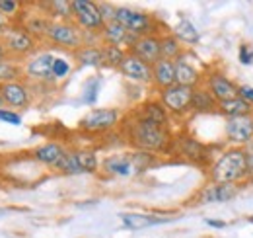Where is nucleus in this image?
I'll return each mask as SVG.
<instances>
[{
	"instance_id": "nucleus-13",
	"label": "nucleus",
	"mask_w": 253,
	"mask_h": 238,
	"mask_svg": "<svg viewBox=\"0 0 253 238\" xmlns=\"http://www.w3.org/2000/svg\"><path fill=\"white\" fill-rule=\"evenodd\" d=\"M0 98H2L4 104L12 106V108H24L30 102V96H28L26 86L22 82H16V80L0 84Z\"/></svg>"
},
{
	"instance_id": "nucleus-19",
	"label": "nucleus",
	"mask_w": 253,
	"mask_h": 238,
	"mask_svg": "<svg viewBox=\"0 0 253 238\" xmlns=\"http://www.w3.org/2000/svg\"><path fill=\"white\" fill-rule=\"evenodd\" d=\"M101 31H103V39L107 41V45H115V47H119L121 43L134 45V41L138 39L136 35L128 33V31H126L123 26H119L117 22H109V24H105Z\"/></svg>"
},
{
	"instance_id": "nucleus-20",
	"label": "nucleus",
	"mask_w": 253,
	"mask_h": 238,
	"mask_svg": "<svg viewBox=\"0 0 253 238\" xmlns=\"http://www.w3.org/2000/svg\"><path fill=\"white\" fill-rule=\"evenodd\" d=\"M218 112L226 118H242V116H252L253 106L248 104L242 98H232V100H224L218 102Z\"/></svg>"
},
{
	"instance_id": "nucleus-43",
	"label": "nucleus",
	"mask_w": 253,
	"mask_h": 238,
	"mask_svg": "<svg viewBox=\"0 0 253 238\" xmlns=\"http://www.w3.org/2000/svg\"><path fill=\"white\" fill-rule=\"evenodd\" d=\"M2 106H4V102H2V98H0V110H2Z\"/></svg>"
},
{
	"instance_id": "nucleus-34",
	"label": "nucleus",
	"mask_w": 253,
	"mask_h": 238,
	"mask_svg": "<svg viewBox=\"0 0 253 238\" xmlns=\"http://www.w3.org/2000/svg\"><path fill=\"white\" fill-rule=\"evenodd\" d=\"M0 121H6V123H12V125H20L22 118L14 112H8V110H0Z\"/></svg>"
},
{
	"instance_id": "nucleus-30",
	"label": "nucleus",
	"mask_w": 253,
	"mask_h": 238,
	"mask_svg": "<svg viewBox=\"0 0 253 238\" xmlns=\"http://www.w3.org/2000/svg\"><path fill=\"white\" fill-rule=\"evenodd\" d=\"M181 152L185 156L193 158V160H197V158H201L205 154V149H203L201 143H197L193 139H181Z\"/></svg>"
},
{
	"instance_id": "nucleus-4",
	"label": "nucleus",
	"mask_w": 253,
	"mask_h": 238,
	"mask_svg": "<svg viewBox=\"0 0 253 238\" xmlns=\"http://www.w3.org/2000/svg\"><path fill=\"white\" fill-rule=\"evenodd\" d=\"M152 158L146 152H136L132 156H111L103 162L105 172L109 174H117V176H130L142 168H146V164Z\"/></svg>"
},
{
	"instance_id": "nucleus-25",
	"label": "nucleus",
	"mask_w": 253,
	"mask_h": 238,
	"mask_svg": "<svg viewBox=\"0 0 253 238\" xmlns=\"http://www.w3.org/2000/svg\"><path fill=\"white\" fill-rule=\"evenodd\" d=\"M76 59L84 66H99L103 64V51L97 47H84L76 51Z\"/></svg>"
},
{
	"instance_id": "nucleus-3",
	"label": "nucleus",
	"mask_w": 253,
	"mask_h": 238,
	"mask_svg": "<svg viewBox=\"0 0 253 238\" xmlns=\"http://www.w3.org/2000/svg\"><path fill=\"white\" fill-rule=\"evenodd\" d=\"M115 22L136 37L150 35L152 26H154V22L148 14L138 12V10H130V8H115Z\"/></svg>"
},
{
	"instance_id": "nucleus-40",
	"label": "nucleus",
	"mask_w": 253,
	"mask_h": 238,
	"mask_svg": "<svg viewBox=\"0 0 253 238\" xmlns=\"http://www.w3.org/2000/svg\"><path fill=\"white\" fill-rule=\"evenodd\" d=\"M6 60V47L0 43V62H4Z\"/></svg>"
},
{
	"instance_id": "nucleus-10",
	"label": "nucleus",
	"mask_w": 253,
	"mask_h": 238,
	"mask_svg": "<svg viewBox=\"0 0 253 238\" xmlns=\"http://www.w3.org/2000/svg\"><path fill=\"white\" fill-rule=\"evenodd\" d=\"M132 55L144 60L146 64H154L162 59V51H160V37L156 35H142L134 41L132 45Z\"/></svg>"
},
{
	"instance_id": "nucleus-6",
	"label": "nucleus",
	"mask_w": 253,
	"mask_h": 238,
	"mask_svg": "<svg viewBox=\"0 0 253 238\" xmlns=\"http://www.w3.org/2000/svg\"><path fill=\"white\" fill-rule=\"evenodd\" d=\"M45 35L53 43H57L61 47H66V49H78L82 45L80 31L76 30L74 26H70V24H64V22H53V24H49Z\"/></svg>"
},
{
	"instance_id": "nucleus-22",
	"label": "nucleus",
	"mask_w": 253,
	"mask_h": 238,
	"mask_svg": "<svg viewBox=\"0 0 253 238\" xmlns=\"http://www.w3.org/2000/svg\"><path fill=\"white\" fill-rule=\"evenodd\" d=\"M191 108L199 114H207V112H214L218 108V102H214V98L209 90H193Z\"/></svg>"
},
{
	"instance_id": "nucleus-16",
	"label": "nucleus",
	"mask_w": 253,
	"mask_h": 238,
	"mask_svg": "<svg viewBox=\"0 0 253 238\" xmlns=\"http://www.w3.org/2000/svg\"><path fill=\"white\" fill-rule=\"evenodd\" d=\"M53 62H55V57L51 53H43L28 62L26 72L37 80H51L53 78Z\"/></svg>"
},
{
	"instance_id": "nucleus-23",
	"label": "nucleus",
	"mask_w": 253,
	"mask_h": 238,
	"mask_svg": "<svg viewBox=\"0 0 253 238\" xmlns=\"http://www.w3.org/2000/svg\"><path fill=\"white\" fill-rule=\"evenodd\" d=\"M64 154V150L61 145H57V143H49V145H43V147H39V149L35 150V158L39 160V162H45V164H57L59 160H61V156Z\"/></svg>"
},
{
	"instance_id": "nucleus-12",
	"label": "nucleus",
	"mask_w": 253,
	"mask_h": 238,
	"mask_svg": "<svg viewBox=\"0 0 253 238\" xmlns=\"http://www.w3.org/2000/svg\"><path fill=\"white\" fill-rule=\"evenodd\" d=\"M171 217H156V215H144V213H121V223L125 225V229L130 231H142L154 225H164V223H171Z\"/></svg>"
},
{
	"instance_id": "nucleus-36",
	"label": "nucleus",
	"mask_w": 253,
	"mask_h": 238,
	"mask_svg": "<svg viewBox=\"0 0 253 238\" xmlns=\"http://www.w3.org/2000/svg\"><path fill=\"white\" fill-rule=\"evenodd\" d=\"M18 10V2L16 0H0V12L6 14H14Z\"/></svg>"
},
{
	"instance_id": "nucleus-33",
	"label": "nucleus",
	"mask_w": 253,
	"mask_h": 238,
	"mask_svg": "<svg viewBox=\"0 0 253 238\" xmlns=\"http://www.w3.org/2000/svg\"><path fill=\"white\" fill-rule=\"evenodd\" d=\"M70 72V66L64 59H59L55 57V62H53V78H63Z\"/></svg>"
},
{
	"instance_id": "nucleus-17",
	"label": "nucleus",
	"mask_w": 253,
	"mask_h": 238,
	"mask_svg": "<svg viewBox=\"0 0 253 238\" xmlns=\"http://www.w3.org/2000/svg\"><path fill=\"white\" fill-rule=\"evenodd\" d=\"M152 78L162 90L171 88L175 84V62L168 59H160L152 64Z\"/></svg>"
},
{
	"instance_id": "nucleus-24",
	"label": "nucleus",
	"mask_w": 253,
	"mask_h": 238,
	"mask_svg": "<svg viewBox=\"0 0 253 238\" xmlns=\"http://www.w3.org/2000/svg\"><path fill=\"white\" fill-rule=\"evenodd\" d=\"M173 33H175V39L177 41H183V43H189V45L199 43V31H197V28L191 24L189 20H181L175 26Z\"/></svg>"
},
{
	"instance_id": "nucleus-2",
	"label": "nucleus",
	"mask_w": 253,
	"mask_h": 238,
	"mask_svg": "<svg viewBox=\"0 0 253 238\" xmlns=\"http://www.w3.org/2000/svg\"><path fill=\"white\" fill-rule=\"evenodd\" d=\"M246 174H248V164H246V152L242 149L224 152L211 172L214 183H234Z\"/></svg>"
},
{
	"instance_id": "nucleus-11",
	"label": "nucleus",
	"mask_w": 253,
	"mask_h": 238,
	"mask_svg": "<svg viewBox=\"0 0 253 238\" xmlns=\"http://www.w3.org/2000/svg\"><path fill=\"white\" fill-rule=\"evenodd\" d=\"M119 70L125 74L126 78L136 80V82H148L152 78V66L146 64L144 60H140L138 57H134V55H125Z\"/></svg>"
},
{
	"instance_id": "nucleus-31",
	"label": "nucleus",
	"mask_w": 253,
	"mask_h": 238,
	"mask_svg": "<svg viewBox=\"0 0 253 238\" xmlns=\"http://www.w3.org/2000/svg\"><path fill=\"white\" fill-rule=\"evenodd\" d=\"M20 74V68L18 66H14L12 62H0V84H4V82H12L16 76Z\"/></svg>"
},
{
	"instance_id": "nucleus-38",
	"label": "nucleus",
	"mask_w": 253,
	"mask_h": 238,
	"mask_svg": "<svg viewBox=\"0 0 253 238\" xmlns=\"http://www.w3.org/2000/svg\"><path fill=\"white\" fill-rule=\"evenodd\" d=\"M246 164H248V174L253 176V141L250 145H246Z\"/></svg>"
},
{
	"instance_id": "nucleus-8",
	"label": "nucleus",
	"mask_w": 253,
	"mask_h": 238,
	"mask_svg": "<svg viewBox=\"0 0 253 238\" xmlns=\"http://www.w3.org/2000/svg\"><path fill=\"white\" fill-rule=\"evenodd\" d=\"M226 137L238 145H250L253 141V119L252 116L230 118L226 123Z\"/></svg>"
},
{
	"instance_id": "nucleus-5",
	"label": "nucleus",
	"mask_w": 253,
	"mask_h": 238,
	"mask_svg": "<svg viewBox=\"0 0 253 238\" xmlns=\"http://www.w3.org/2000/svg\"><path fill=\"white\" fill-rule=\"evenodd\" d=\"M70 4H72V14H74L76 22L84 30H90V31L103 30L105 22L101 18L99 6H95L94 2H88V0H74Z\"/></svg>"
},
{
	"instance_id": "nucleus-42",
	"label": "nucleus",
	"mask_w": 253,
	"mask_h": 238,
	"mask_svg": "<svg viewBox=\"0 0 253 238\" xmlns=\"http://www.w3.org/2000/svg\"><path fill=\"white\" fill-rule=\"evenodd\" d=\"M6 213H8V211H6V209H2V207H0V217H4V215H6Z\"/></svg>"
},
{
	"instance_id": "nucleus-21",
	"label": "nucleus",
	"mask_w": 253,
	"mask_h": 238,
	"mask_svg": "<svg viewBox=\"0 0 253 238\" xmlns=\"http://www.w3.org/2000/svg\"><path fill=\"white\" fill-rule=\"evenodd\" d=\"M197 82H199V72L191 66L189 62H185L183 59L175 60V84L195 88Z\"/></svg>"
},
{
	"instance_id": "nucleus-41",
	"label": "nucleus",
	"mask_w": 253,
	"mask_h": 238,
	"mask_svg": "<svg viewBox=\"0 0 253 238\" xmlns=\"http://www.w3.org/2000/svg\"><path fill=\"white\" fill-rule=\"evenodd\" d=\"M0 28H6V16L0 12Z\"/></svg>"
},
{
	"instance_id": "nucleus-32",
	"label": "nucleus",
	"mask_w": 253,
	"mask_h": 238,
	"mask_svg": "<svg viewBox=\"0 0 253 238\" xmlns=\"http://www.w3.org/2000/svg\"><path fill=\"white\" fill-rule=\"evenodd\" d=\"M97 92H99V78H92L86 84V90H84V102L94 104L95 98H97Z\"/></svg>"
},
{
	"instance_id": "nucleus-44",
	"label": "nucleus",
	"mask_w": 253,
	"mask_h": 238,
	"mask_svg": "<svg viewBox=\"0 0 253 238\" xmlns=\"http://www.w3.org/2000/svg\"><path fill=\"white\" fill-rule=\"evenodd\" d=\"M252 119H253V118H252Z\"/></svg>"
},
{
	"instance_id": "nucleus-26",
	"label": "nucleus",
	"mask_w": 253,
	"mask_h": 238,
	"mask_svg": "<svg viewBox=\"0 0 253 238\" xmlns=\"http://www.w3.org/2000/svg\"><path fill=\"white\" fill-rule=\"evenodd\" d=\"M142 118L152 121V123H156V125H166V121H168L166 108L162 104H158V102H148L144 106V116Z\"/></svg>"
},
{
	"instance_id": "nucleus-7",
	"label": "nucleus",
	"mask_w": 253,
	"mask_h": 238,
	"mask_svg": "<svg viewBox=\"0 0 253 238\" xmlns=\"http://www.w3.org/2000/svg\"><path fill=\"white\" fill-rule=\"evenodd\" d=\"M193 90L187 86H179L173 84L171 88L162 90V106L173 114H183L185 110L191 108V98H193Z\"/></svg>"
},
{
	"instance_id": "nucleus-39",
	"label": "nucleus",
	"mask_w": 253,
	"mask_h": 238,
	"mask_svg": "<svg viewBox=\"0 0 253 238\" xmlns=\"http://www.w3.org/2000/svg\"><path fill=\"white\" fill-rule=\"evenodd\" d=\"M207 225H209V227H216V229H224V227H226L224 221H214V219H207Z\"/></svg>"
},
{
	"instance_id": "nucleus-15",
	"label": "nucleus",
	"mask_w": 253,
	"mask_h": 238,
	"mask_svg": "<svg viewBox=\"0 0 253 238\" xmlns=\"http://www.w3.org/2000/svg\"><path fill=\"white\" fill-rule=\"evenodd\" d=\"M209 92H211L212 98H216L218 102L238 98V86H236L232 80H228L226 76L216 74V72L209 76Z\"/></svg>"
},
{
	"instance_id": "nucleus-27",
	"label": "nucleus",
	"mask_w": 253,
	"mask_h": 238,
	"mask_svg": "<svg viewBox=\"0 0 253 238\" xmlns=\"http://www.w3.org/2000/svg\"><path fill=\"white\" fill-rule=\"evenodd\" d=\"M160 51H162V59L173 60L179 55V41L175 39V35H166L160 39Z\"/></svg>"
},
{
	"instance_id": "nucleus-28",
	"label": "nucleus",
	"mask_w": 253,
	"mask_h": 238,
	"mask_svg": "<svg viewBox=\"0 0 253 238\" xmlns=\"http://www.w3.org/2000/svg\"><path fill=\"white\" fill-rule=\"evenodd\" d=\"M101 51H103V64H107V66H121V62L125 59V53L121 51V47L105 45Z\"/></svg>"
},
{
	"instance_id": "nucleus-37",
	"label": "nucleus",
	"mask_w": 253,
	"mask_h": 238,
	"mask_svg": "<svg viewBox=\"0 0 253 238\" xmlns=\"http://www.w3.org/2000/svg\"><path fill=\"white\" fill-rule=\"evenodd\" d=\"M238 98L246 100L248 104L253 106V88L252 86H242V88H238Z\"/></svg>"
},
{
	"instance_id": "nucleus-18",
	"label": "nucleus",
	"mask_w": 253,
	"mask_h": 238,
	"mask_svg": "<svg viewBox=\"0 0 253 238\" xmlns=\"http://www.w3.org/2000/svg\"><path fill=\"white\" fill-rule=\"evenodd\" d=\"M238 193V187L234 183H212L203 191V203H222V201H230L234 195Z\"/></svg>"
},
{
	"instance_id": "nucleus-9",
	"label": "nucleus",
	"mask_w": 253,
	"mask_h": 238,
	"mask_svg": "<svg viewBox=\"0 0 253 238\" xmlns=\"http://www.w3.org/2000/svg\"><path fill=\"white\" fill-rule=\"evenodd\" d=\"M119 121V112L111 110V108H103V110H94L90 112L86 118L80 119V127L86 131H103L113 127Z\"/></svg>"
},
{
	"instance_id": "nucleus-35",
	"label": "nucleus",
	"mask_w": 253,
	"mask_h": 238,
	"mask_svg": "<svg viewBox=\"0 0 253 238\" xmlns=\"http://www.w3.org/2000/svg\"><path fill=\"white\" fill-rule=\"evenodd\" d=\"M240 62L242 64H252L253 62V49L250 45H242L240 47Z\"/></svg>"
},
{
	"instance_id": "nucleus-1",
	"label": "nucleus",
	"mask_w": 253,
	"mask_h": 238,
	"mask_svg": "<svg viewBox=\"0 0 253 238\" xmlns=\"http://www.w3.org/2000/svg\"><path fill=\"white\" fill-rule=\"evenodd\" d=\"M130 143L142 150H164L168 147V131L164 125L140 118L130 127Z\"/></svg>"
},
{
	"instance_id": "nucleus-29",
	"label": "nucleus",
	"mask_w": 253,
	"mask_h": 238,
	"mask_svg": "<svg viewBox=\"0 0 253 238\" xmlns=\"http://www.w3.org/2000/svg\"><path fill=\"white\" fill-rule=\"evenodd\" d=\"M76 156H78V162H80L82 174H88V172H95V170H97V158H95L94 152L78 150V152H76Z\"/></svg>"
},
{
	"instance_id": "nucleus-14",
	"label": "nucleus",
	"mask_w": 253,
	"mask_h": 238,
	"mask_svg": "<svg viewBox=\"0 0 253 238\" xmlns=\"http://www.w3.org/2000/svg\"><path fill=\"white\" fill-rule=\"evenodd\" d=\"M35 47L33 35L26 30H10L6 33V49L18 55H26Z\"/></svg>"
}]
</instances>
